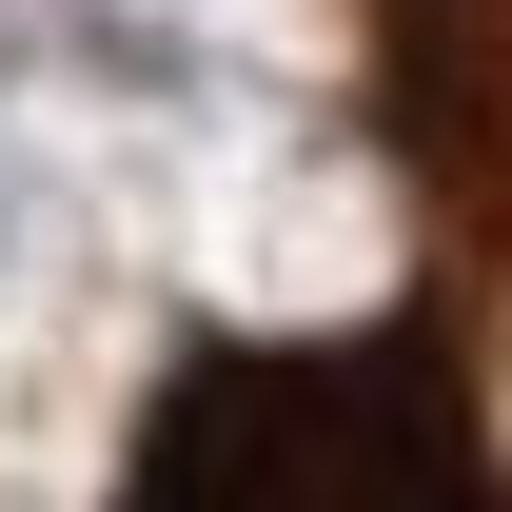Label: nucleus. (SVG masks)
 <instances>
[{"label":"nucleus","instance_id":"obj_2","mask_svg":"<svg viewBox=\"0 0 512 512\" xmlns=\"http://www.w3.org/2000/svg\"><path fill=\"white\" fill-rule=\"evenodd\" d=\"M355 119L414 197V296L512 335V0H355Z\"/></svg>","mask_w":512,"mask_h":512},{"label":"nucleus","instance_id":"obj_1","mask_svg":"<svg viewBox=\"0 0 512 512\" xmlns=\"http://www.w3.org/2000/svg\"><path fill=\"white\" fill-rule=\"evenodd\" d=\"M99 512H512V394L453 296L335 335H197Z\"/></svg>","mask_w":512,"mask_h":512}]
</instances>
